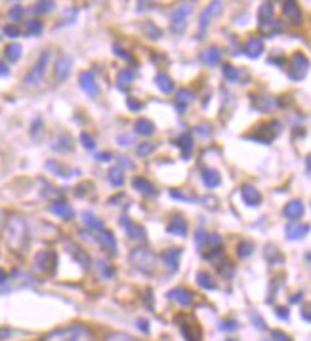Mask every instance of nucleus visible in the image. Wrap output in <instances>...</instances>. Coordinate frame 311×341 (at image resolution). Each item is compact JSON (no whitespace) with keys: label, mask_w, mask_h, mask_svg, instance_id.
<instances>
[{"label":"nucleus","mask_w":311,"mask_h":341,"mask_svg":"<svg viewBox=\"0 0 311 341\" xmlns=\"http://www.w3.org/2000/svg\"><path fill=\"white\" fill-rule=\"evenodd\" d=\"M44 341H92L90 330L84 326H67V328L50 332Z\"/></svg>","instance_id":"f257e3e1"},{"label":"nucleus","mask_w":311,"mask_h":341,"mask_svg":"<svg viewBox=\"0 0 311 341\" xmlns=\"http://www.w3.org/2000/svg\"><path fill=\"white\" fill-rule=\"evenodd\" d=\"M193 13V4L191 2H184V4H178L174 8V12L170 15V27H172V33L174 35H184L187 29V21Z\"/></svg>","instance_id":"f03ea898"},{"label":"nucleus","mask_w":311,"mask_h":341,"mask_svg":"<svg viewBox=\"0 0 311 341\" xmlns=\"http://www.w3.org/2000/svg\"><path fill=\"white\" fill-rule=\"evenodd\" d=\"M48 61H50V52H42L40 57L35 61V65L31 67V71L27 73L25 76V82L27 86H38L42 82L44 74H46V69H48Z\"/></svg>","instance_id":"7ed1b4c3"},{"label":"nucleus","mask_w":311,"mask_h":341,"mask_svg":"<svg viewBox=\"0 0 311 341\" xmlns=\"http://www.w3.org/2000/svg\"><path fill=\"white\" fill-rule=\"evenodd\" d=\"M130 261L136 265L139 271L143 273H153V267H155V256L147 246H139L136 248L132 254H130Z\"/></svg>","instance_id":"20e7f679"},{"label":"nucleus","mask_w":311,"mask_h":341,"mask_svg":"<svg viewBox=\"0 0 311 341\" xmlns=\"http://www.w3.org/2000/svg\"><path fill=\"white\" fill-rule=\"evenodd\" d=\"M308 69H310V61H308V57L304 56V54H294L292 56V59H290V69H288V76L292 78V80H302L304 76H306V73H308Z\"/></svg>","instance_id":"39448f33"},{"label":"nucleus","mask_w":311,"mask_h":341,"mask_svg":"<svg viewBox=\"0 0 311 341\" xmlns=\"http://www.w3.org/2000/svg\"><path fill=\"white\" fill-rule=\"evenodd\" d=\"M71 67H73V57L67 56V54H62L56 59V65H54V78H56V82H65L69 73H71Z\"/></svg>","instance_id":"423d86ee"},{"label":"nucleus","mask_w":311,"mask_h":341,"mask_svg":"<svg viewBox=\"0 0 311 341\" xmlns=\"http://www.w3.org/2000/svg\"><path fill=\"white\" fill-rule=\"evenodd\" d=\"M220 12H222V2H212L208 8H204V10L200 12V17H199V40H202V35L206 33V29H208V25H210L212 17H214V15H218Z\"/></svg>","instance_id":"0eeeda50"},{"label":"nucleus","mask_w":311,"mask_h":341,"mask_svg":"<svg viewBox=\"0 0 311 341\" xmlns=\"http://www.w3.org/2000/svg\"><path fill=\"white\" fill-rule=\"evenodd\" d=\"M56 265H58V256L52 250H44V252L37 254V257H35V269L40 271V273L56 271Z\"/></svg>","instance_id":"6e6552de"},{"label":"nucleus","mask_w":311,"mask_h":341,"mask_svg":"<svg viewBox=\"0 0 311 341\" xmlns=\"http://www.w3.org/2000/svg\"><path fill=\"white\" fill-rule=\"evenodd\" d=\"M197 244L202 252H210V250H216V248H222V236L220 234H208L204 231L197 232Z\"/></svg>","instance_id":"1a4fd4ad"},{"label":"nucleus","mask_w":311,"mask_h":341,"mask_svg":"<svg viewBox=\"0 0 311 341\" xmlns=\"http://www.w3.org/2000/svg\"><path fill=\"white\" fill-rule=\"evenodd\" d=\"M78 82H80V88L84 90V94H86V96H90V98H98V94H100V86H98V82H96V74L92 73V71H84V73H80Z\"/></svg>","instance_id":"9d476101"},{"label":"nucleus","mask_w":311,"mask_h":341,"mask_svg":"<svg viewBox=\"0 0 311 341\" xmlns=\"http://www.w3.org/2000/svg\"><path fill=\"white\" fill-rule=\"evenodd\" d=\"M174 303L182 305V307H189V305L195 301V293L191 290H187L184 286H178V288H172L170 292L166 293Z\"/></svg>","instance_id":"9b49d317"},{"label":"nucleus","mask_w":311,"mask_h":341,"mask_svg":"<svg viewBox=\"0 0 311 341\" xmlns=\"http://www.w3.org/2000/svg\"><path fill=\"white\" fill-rule=\"evenodd\" d=\"M286 238L288 240H302L304 236H308L310 232V225L304 223V221H290L285 227Z\"/></svg>","instance_id":"f8f14e48"},{"label":"nucleus","mask_w":311,"mask_h":341,"mask_svg":"<svg viewBox=\"0 0 311 341\" xmlns=\"http://www.w3.org/2000/svg\"><path fill=\"white\" fill-rule=\"evenodd\" d=\"M241 198H243V202L247 204V206L250 208H256V206H260L261 204V193L254 187V185H243L241 187Z\"/></svg>","instance_id":"ddd939ff"},{"label":"nucleus","mask_w":311,"mask_h":341,"mask_svg":"<svg viewBox=\"0 0 311 341\" xmlns=\"http://www.w3.org/2000/svg\"><path fill=\"white\" fill-rule=\"evenodd\" d=\"M162 263L166 265V269L168 271H178V267H180V257H182V248H170V250H166V252H162Z\"/></svg>","instance_id":"4468645a"},{"label":"nucleus","mask_w":311,"mask_h":341,"mask_svg":"<svg viewBox=\"0 0 311 341\" xmlns=\"http://www.w3.org/2000/svg\"><path fill=\"white\" fill-rule=\"evenodd\" d=\"M263 50H265V46H263V40L258 37H252L249 38V42L245 44V48H243V52L249 56L250 59H258L261 54H263Z\"/></svg>","instance_id":"2eb2a0df"},{"label":"nucleus","mask_w":311,"mask_h":341,"mask_svg":"<svg viewBox=\"0 0 311 341\" xmlns=\"http://www.w3.org/2000/svg\"><path fill=\"white\" fill-rule=\"evenodd\" d=\"M222 50L218 48V46H210L208 50H204L202 54H200V61H202V65H206V67H216L220 61H222Z\"/></svg>","instance_id":"dca6fc26"},{"label":"nucleus","mask_w":311,"mask_h":341,"mask_svg":"<svg viewBox=\"0 0 311 341\" xmlns=\"http://www.w3.org/2000/svg\"><path fill=\"white\" fill-rule=\"evenodd\" d=\"M283 216H285L286 220H292V221L300 220L304 216V202L298 200V198L296 200H290L285 206V210H283Z\"/></svg>","instance_id":"f3484780"},{"label":"nucleus","mask_w":311,"mask_h":341,"mask_svg":"<svg viewBox=\"0 0 311 341\" xmlns=\"http://www.w3.org/2000/svg\"><path fill=\"white\" fill-rule=\"evenodd\" d=\"M98 240H100L101 248L107 252V254H111V256H115L117 254V236L113 234L111 231H103L100 232V236H98Z\"/></svg>","instance_id":"a211bd4d"},{"label":"nucleus","mask_w":311,"mask_h":341,"mask_svg":"<svg viewBox=\"0 0 311 341\" xmlns=\"http://www.w3.org/2000/svg\"><path fill=\"white\" fill-rule=\"evenodd\" d=\"M178 147L182 149V159L184 160L191 159L193 149H195V145H193V134H191V132H186V134L180 135V139H178Z\"/></svg>","instance_id":"6ab92c4d"},{"label":"nucleus","mask_w":311,"mask_h":341,"mask_svg":"<svg viewBox=\"0 0 311 341\" xmlns=\"http://www.w3.org/2000/svg\"><path fill=\"white\" fill-rule=\"evenodd\" d=\"M283 12L290 19L292 25H302V12H300L298 4L294 0H286L285 4H283Z\"/></svg>","instance_id":"aec40b11"},{"label":"nucleus","mask_w":311,"mask_h":341,"mask_svg":"<svg viewBox=\"0 0 311 341\" xmlns=\"http://www.w3.org/2000/svg\"><path fill=\"white\" fill-rule=\"evenodd\" d=\"M123 227L126 229V232H128V236L132 238V240H143L145 238V229L141 227V225H136L134 221H130L128 218H123Z\"/></svg>","instance_id":"412c9836"},{"label":"nucleus","mask_w":311,"mask_h":341,"mask_svg":"<svg viewBox=\"0 0 311 341\" xmlns=\"http://www.w3.org/2000/svg\"><path fill=\"white\" fill-rule=\"evenodd\" d=\"M168 234H174V236H186L187 234V221L182 216H176L174 220L168 223L166 227Z\"/></svg>","instance_id":"4be33fe9"},{"label":"nucleus","mask_w":311,"mask_h":341,"mask_svg":"<svg viewBox=\"0 0 311 341\" xmlns=\"http://www.w3.org/2000/svg\"><path fill=\"white\" fill-rule=\"evenodd\" d=\"M155 84H157V88L161 90L162 94H172L176 90V84H174V80L168 76L166 73H157V76H155Z\"/></svg>","instance_id":"5701e85b"},{"label":"nucleus","mask_w":311,"mask_h":341,"mask_svg":"<svg viewBox=\"0 0 311 341\" xmlns=\"http://www.w3.org/2000/svg\"><path fill=\"white\" fill-rule=\"evenodd\" d=\"M132 185H134V189H136L137 193H141V195H147V196L157 195V189H155L153 183L147 181L145 177H134V179H132Z\"/></svg>","instance_id":"b1692460"},{"label":"nucleus","mask_w":311,"mask_h":341,"mask_svg":"<svg viewBox=\"0 0 311 341\" xmlns=\"http://www.w3.org/2000/svg\"><path fill=\"white\" fill-rule=\"evenodd\" d=\"M193 99H195V96H193L191 90H187V88L178 90V98H176V109H178V113H184Z\"/></svg>","instance_id":"393cba45"},{"label":"nucleus","mask_w":311,"mask_h":341,"mask_svg":"<svg viewBox=\"0 0 311 341\" xmlns=\"http://www.w3.org/2000/svg\"><path fill=\"white\" fill-rule=\"evenodd\" d=\"M50 212L54 214V216L62 218V220H71V218L75 216L73 208L69 206V204H65V202H52Z\"/></svg>","instance_id":"a878e982"},{"label":"nucleus","mask_w":311,"mask_h":341,"mask_svg":"<svg viewBox=\"0 0 311 341\" xmlns=\"http://www.w3.org/2000/svg\"><path fill=\"white\" fill-rule=\"evenodd\" d=\"M202 183L208 187V189H216L220 183H222V175L212 168H204L202 170Z\"/></svg>","instance_id":"bb28decb"},{"label":"nucleus","mask_w":311,"mask_h":341,"mask_svg":"<svg viewBox=\"0 0 311 341\" xmlns=\"http://www.w3.org/2000/svg\"><path fill=\"white\" fill-rule=\"evenodd\" d=\"M134 130H136V134L149 137V135L155 134V124L147 118H137L136 124H134Z\"/></svg>","instance_id":"cd10ccee"},{"label":"nucleus","mask_w":311,"mask_h":341,"mask_svg":"<svg viewBox=\"0 0 311 341\" xmlns=\"http://www.w3.org/2000/svg\"><path fill=\"white\" fill-rule=\"evenodd\" d=\"M271 17H273V4H271V2H263L260 12H258V25H260V27H265V25L269 23Z\"/></svg>","instance_id":"c85d7f7f"},{"label":"nucleus","mask_w":311,"mask_h":341,"mask_svg":"<svg viewBox=\"0 0 311 341\" xmlns=\"http://www.w3.org/2000/svg\"><path fill=\"white\" fill-rule=\"evenodd\" d=\"M21 46L19 44H8L6 46V50H4V57H6V61L8 63H17V61L21 59Z\"/></svg>","instance_id":"c756f323"},{"label":"nucleus","mask_w":311,"mask_h":341,"mask_svg":"<svg viewBox=\"0 0 311 341\" xmlns=\"http://www.w3.org/2000/svg\"><path fill=\"white\" fill-rule=\"evenodd\" d=\"M197 284L202 290H216V282L212 279V275H208V271H199L197 273Z\"/></svg>","instance_id":"7c9ffc66"},{"label":"nucleus","mask_w":311,"mask_h":341,"mask_svg":"<svg viewBox=\"0 0 311 341\" xmlns=\"http://www.w3.org/2000/svg\"><path fill=\"white\" fill-rule=\"evenodd\" d=\"M124 171H123V168L121 166H113L111 170H109V183H111L113 187H123L124 185Z\"/></svg>","instance_id":"2f4dec72"},{"label":"nucleus","mask_w":311,"mask_h":341,"mask_svg":"<svg viewBox=\"0 0 311 341\" xmlns=\"http://www.w3.org/2000/svg\"><path fill=\"white\" fill-rule=\"evenodd\" d=\"M82 220H84V223H86L90 229H96V231H103V227H105L103 221H101L94 212H84V214H82Z\"/></svg>","instance_id":"473e14b6"},{"label":"nucleus","mask_w":311,"mask_h":341,"mask_svg":"<svg viewBox=\"0 0 311 341\" xmlns=\"http://www.w3.org/2000/svg\"><path fill=\"white\" fill-rule=\"evenodd\" d=\"M252 107L260 113H265L273 107V101H271V98H265V96H256V98L252 96Z\"/></svg>","instance_id":"72a5a7b5"},{"label":"nucleus","mask_w":311,"mask_h":341,"mask_svg":"<svg viewBox=\"0 0 311 341\" xmlns=\"http://www.w3.org/2000/svg\"><path fill=\"white\" fill-rule=\"evenodd\" d=\"M71 250H73V252H71V254H73V257H75V259L78 261V263H80V265H82V267H84V269L90 267V256H88L82 248H78L76 244H71Z\"/></svg>","instance_id":"f704fd0d"},{"label":"nucleus","mask_w":311,"mask_h":341,"mask_svg":"<svg viewBox=\"0 0 311 341\" xmlns=\"http://www.w3.org/2000/svg\"><path fill=\"white\" fill-rule=\"evenodd\" d=\"M54 149H56V151H62V153L71 151V149H73V137L67 134H62L58 137V141L54 143Z\"/></svg>","instance_id":"c9c22d12"},{"label":"nucleus","mask_w":311,"mask_h":341,"mask_svg":"<svg viewBox=\"0 0 311 341\" xmlns=\"http://www.w3.org/2000/svg\"><path fill=\"white\" fill-rule=\"evenodd\" d=\"M222 73H224L225 80H229V82H239L241 80V69H237V67L229 65V63H224Z\"/></svg>","instance_id":"e433bc0d"},{"label":"nucleus","mask_w":311,"mask_h":341,"mask_svg":"<svg viewBox=\"0 0 311 341\" xmlns=\"http://www.w3.org/2000/svg\"><path fill=\"white\" fill-rule=\"evenodd\" d=\"M134 78H136V71L134 69H123V71H119V74H117V80H119L121 86L132 84Z\"/></svg>","instance_id":"4c0bfd02"},{"label":"nucleus","mask_w":311,"mask_h":341,"mask_svg":"<svg viewBox=\"0 0 311 341\" xmlns=\"http://www.w3.org/2000/svg\"><path fill=\"white\" fill-rule=\"evenodd\" d=\"M143 31H145L147 38H151V40H159L162 37V29H159L153 21H147V23L143 25Z\"/></svg>","instance_id":"58836bf2"},{"label":"nucleus","mask_w":311,"mask_h":341,"mask_svg":"<svg viewBox=\"0 0 311 341\" xmlns=\"http://www.w3.org/2000/svg\"><path fill=\"white\" fill-rule=\"evenodd\" d=\"M42 31H44V25H42V21H38V19H33V21L27 23L25 33L27 35H31V37H38Z\"/></svg>","instance_id":"ea45409f"},{"label":"nucleus","mask_w":311,"mask_h":341,"mask_svg":"<svg viewBox=\"0 0 311 341\" xmlns=\"http://www.w3.org/2000/svg\"><path fill=\"white\" fill-rule=\"evenodd\" d=\"M252 252H254V244L249 242V240H243L237 246V256L239 257H249Z\"/></svg>","instance_id":"a19ab883"},{"label":"nucleus","mask_w":311,"mask_h":341,"mask_svg":"<svg viewBox=\"0 0 311 341\" xmlns=\"http://www.w3.org/2000/svg\"><path fill=\"white\" fill-rule=\"evenodd\" d=\"M80 143H82V147L88 149V151H94V149H96V141H94V137L88 134V132H82V134H80Z\"/></svg>","instance_id":"79ce46f5"},{"label":"nucleus","mask_w":311,"mask_h":341,"mask_svg":"<svg viewBox=\"0 0 311 341\" xmlns=\"http://www.w3.org/2000/svg\"><path fill=\"white\" fill-rule=\"evenodd\" d=\"M23 15H25V10H23L21 6H13V8H10V12H8V17H10L12 21H19Z\"/></svg>","instance_id":"37998d69"},{"label":"nucleus","mask_w":311,"mask_h":341,"mask_svg":"<svg viewBox=\"0 0 311 341\" xmlns=\"http://www.w3.org/2000/svg\"><path fill=\"white\" fill-rule=\"evenodd\" d=\"M4 35L6 37H10V38H17L19 35H21V31H19V27L15 23H10V25H6L4 27Z\"/></svg>","instance_id":"c03bdc74"},{"label":"nucleus","mask_w":311,"mask_h":341,"mask_svg":"<svg viewBox=\"0 0 311 341\" xmlns=\"http://www.w3.org/2000/svg\"><path fill=\"white\" fill-rule=\"evenodd\" d=\"M155 149H157V147L153 145V143H139V145H137V155H139V157H147V155H151Z\"/></svg>","instance_id":"a18cd8bd"},{"label":"nucleus","mask_w":311,"mask_h":341,"mask_svg":"<svg viewBox=\"0 0 311 341\" xmlns=\"http://www.w3.org/2000/svg\"><path fill=\"white\" fill-rule=\"evenodd\" d=\"M56 8V4L54 2H38L37 6H35V12L37 13H48L52 12Z\"/></svg>","instance_id":"49530a36"},{"label":"nucleus","mask_w":311,"mask_h":341,"mask_svg":"<svg viewBox=\"0 0 311 341\" xmlns=\"http://www.w3.org/2000/svg\"><path fill=\"white\" fill-rule=\"evenodd\" d=\"M113 52H115V56H119L121 59L132 61V56H130V54H128V52H126L123 46H119V44H115V46H113Z\"/></svg>","instance_id":"de8ad7c7"},{"label":"nucleus","mask_w":311,"mask_h":341,"mask_svg":"<svg viewBox=\"0 0 311 341\" xmlns=\"http://www.w3.org/2000/svg\"><path fill=\"white\" fill-rule=\"evenodd\" d=\"M46 168H48V170H52V171H56V173H58V175H62V177H69V171L63 170L60 164H54V162H48V164H46Z\"/></svg>","instance_id":"09e8293b"},{"label":"nucleus","mask_w":311,"mask_h":341,"mask_svg":"<svg viewBox=\"0 0 311 341\" xmlns=\"http://www.w3.org/2000/svg\"><path fill=\"white\" fill-rule=\"evenodd\" d=\"M105 341H137V340L126 336V334H111V336H107V340Z\"/></svg>","instance_id":"8fccbe9b"},{"label":"nucleus","mask_w":311,"mask_h":341,"mask_svg":"<svg viewBox=\"0 0 311 341\" xmlns=\"http://www.w3.org/2000/svg\"><path fill=\"white\" fill-rule=\"evenodd\" d=\"M239 328V322L237 320H233V318H229V320H224L222 322V330H225V332H233V330Z\"/></svg>","instance_id":"3c124183"},{"label":"nucleus","mask_w":311,"mask_h":341,"mask_svg":"<svg viewBox=\"0 0 311 341\" xmlns=\"http://www.w3.org/2000/svg\"><path fill=\"white\" fill-rule=\"evenodd\" d=\"M126 105H128V109L130 111H141V103H139V101H136V99L134 98H130L128 99V101H126Z\"/></svg>","instance_id":"603ef678"},{"label":"nucleus","mask_w":311,"mask_h":341,"mask_svg":"<svg viewBox=\"0 0 311 341\" xmlns=\"http://www.w3.org/2000/svg\"><path fill=\"white\" fill-rule=\"evenodd\" d=\"M275 313H277V317L281 320H288V309H285V307H277Z\"/></svg>","instance_id":"864d4df0"},{"label":"nucleus","mask_w":311,"mask_h":341,"mask_svg":"<svg viewBox=\"0 0 311 341\" xmlns=\"http://www.w3.org/2000/svg\"><path fill=\"white\" fill-rule=\"evenodd\" d=\"M271 336H273L275 341H292L290 338H288V336H285V334H283V332H279V330H275Z\"/></svg>","instance_id":"5fc2aeb1"},{"label":"nucleus","mask_w":311,"mask_h":341,"mask_svg":"<svg viewBox=\"0 0 311 341\" xmlns=\"http://www.w3.org/2000/svg\"><path fill=\"white\" fill-rule=\"evenodd\" d=\"M96 159H98V162H109V160H113V155L111 153H100Z\"/></svg>","instance_id":"6e6d98bb"},{"label":"nucleus","mask_w":311,"mask_h":341,"mask_svg":"<svg viewBox=\"0 0 311 341\" xmlns=\"http://www.w3.org/2000/svg\"><path fill=\"white\" fill-rule=\"evenodd\" d=\"M12 336V332L10 330H2L0 328V340H4V338H10Z\"/></svg>","instance_id":"4d7b16f0"},{"label":"nucleus","mask_w":311,"mask_h":341,"mask_svg":"<svg viewBox=\"0 0 311 341\" xmlns=\"http://www.w3.org/2000/svg\"><path fill=\"white\" fill-rule=\"evenodd\" d=\"M6 281H8V275H6V271H4V269H0V284H4Z\"/></svg>","instance_id":"13d9d810"},{"label":"nucleus","mask_w":311,"mask_h":341,"mask_svg":"<svg viewBox=\"0 0 311 341\" xmlns=\"http://www.w3.org/2000/svg\"><path fill=\"white\" fill-rule=\"evenodd\" d=\"M137 324L141 326V330H143V332H149V322H145V320H139Z\"/></svg>","instance_id":"bf43d9fd"},{"label":"nucleus","mask_w":311,"mask_h":341,"mask_svg":"<svg viewBox=\"0 0 311 341\" xmlns=\"http://www.w3.org/2000/svg\"><path fill=\"white\" fill-rule=\"evenodd\" d=\"M0 74H8V69H6L4 63H0Z\"/></svg>","instance_id":"052dcab7"},{"label":"nucleus","mask_w":311,"mask_h":341,"mask_svg":"<svg viewBox=\"0 0 311 341\" xmlns=\"http://www.w3.org/2000/svg\"><path fill=\"white\" fill-rule=\"evenodd\" d=\"M199 130L202 135H206V126H199ZM208 130H210V128H208Z\"/></svg>","instance_id":"680f3d73"},{"label":"nucleus","mask_w":311,"mask_h":341,"mask_svg":"<svg viewBox=\"0 0 311 341\" xmlns=\"http://www.w3.org/2000/svg\"><path fill=\"white\" fill-rule=\"evenodd\" d=\"M306 170H308V173H310V157L306 159Z\"/></svg>","instance_id":"e2e57ef3"},{"label":"nucleus","mask_w":311,"mask_h":341,"mask_svg":"<svg viewBox=\"0 0 311 341\" xmlns=\"http://www.w3.org/2000/svg\"><path fill=\"white\" fill-rule=\"evenodd\" d=\"M229 341H233V340H229Z\"/></svg>","instance_id":"0e129e2a"}]
</instances>
